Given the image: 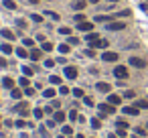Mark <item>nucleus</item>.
Wrapping results in <instances>:
<instances>
[{
	"label": "nucleus",
	"instance_id": "33",
	"mask_svg": "<svg viewBox=\"0 0 148 138\" xmlns=\"http://www.w3.org/2000/svg\"><path fill=\"white\" fill-rule=\"evenodd\" d=\"M51 49H53V45H51V43H45V41H43V51H51Z\"/></svg>",
	"mask_w": 148,
	"mask_h": 138
},
{
	"label": "nucleus",
	"instance_id": "16",
	"mask_svg": "<svg viewBox=\"0 0 148 138\" xmlns=\"http://www.w3.org/2000/svg\"><path fill=\"white\" fill-rule=\"evenodd\" d=\"M31 59H33V61H39V59H41V51H39V49H33V51H31Z\"/></svg>",
	"mask_w": 148,
	"mask_h": 138
},
{
	"label": "nucleus",
	"instance_id": "9",
	"mask_svg": "<svg viewBox=\"0 0 148 138\" xmlns=\"http://www.w3.org/2000/svg\"><path fill=\"white\" fill-rule=\"evenodd\" d=\"M122 112L128 114V116H138V108H136V106H126Z\"/></svg>",
	"mask_w": 148,
	"mask_h": 138
},
{
	"label": "nucleus",
	"instance_id": "19",
	"mask_svg": "<svg viewBox=\"0 0 148 138\" xmlns=\"http://www.w3.org/2000/svg\"><path fill=\"white\" fill-rule=\"evenodd\" d=\"M97 39H99V37H97L95 33H87V43H95Z\"/></svg>",
	"mask_w": 148,
	"mask_h": 138
},
{
	"label": "nucleus",
	"instance_id": "5",
	"mask_svg": "<svg viewBox=\"0 0 148 138\" xmlns=\"http://www.w3.org/2000/svg\"><path fill=\"white\" fill-rule=\"evenodd\" d=\"M77 29H79V31H83V33H91L93 25H91V23H85V21H83V23H77Z\"/></svg>",
	"mask_w": 148,
	"mask_h": 138
},
{
	"label": "nucleus",
	"instance_id": "51",
	"mask_svg": "<svg viewBox=\"0 0 148 138\" xmlns=\"http://www.w3.org/2000/svg\"><path fill=\"white\" fill-rule=\"evenodd\" d=\"M49 16H51V19H55V21L59 19V16H57V12H53V10H49Z\"/></svg>",
	"mask_w": 148,
	"mask_h": 138
},
{
	"label": "nucleus",
	"instance_id": "15",
	"mask_svg": "<svg viewBox=\"0 0 148 138\" xmlns=\"http://www.w3.org/2000/svg\"><path fill=\"white\" fill-rule=\"evenodd\" d=\"M16 55H18L21 59H25V57H29V53H27V49H25V47H18V49H16Z\"/></svg>",
	"mask_w": 148,
	"mask_h": 138
},
{
	"label": "nucleus",
	"instance_id": "20",
	"mask_svg": "<svg viewBox=\"0 0 148 138\" xmlns=\"http://www.w3.org/2000/svg\"><path fill=\"white\" fill-rule=\"evenodd\" d=\"M2 85H4V87H12V85H14V81H12L10 77H4V79H2Z\"/></svg>",
	"mask_w": 148,
	"mask_h": 138
},
{
	"label": "nucleus",
	"instance_id": "54",
	"mask_svg": "<svg viewBox=\"0 0 148 138\" xmlns=\"http://www.w3.org/2000/svg\"><path fill=\"white\" fill-rule=\"evenodd\" d=\"M89 2H91V4H97V2H99V0H89Z\"/></svg>",
	"mask_w": 148,
	"mask_h": 138
},
{
	"label": "nucleus",
	"instance_id": "23",
	"mask_svg": "<svg viewBox=\"0 0 148 138\" xmlns=\"http://www.w3.org/2000/svg\"><path fill=\"white\" fill-rule=\"evenodd\" d=\"M59 53L61 55H67L69 53V45H59Z\"/></svg>",
	"mask_w": 148,
	"mask_h": 138
},
{
	"label": "nucleus",
	"instance_id": "53",
	"mask_svg": "<svg viewBox=\"0 0 148 138\" xmlns=\"http://www.w3.org/2000/svg\"><path fill=\"white\" fill-rule=\"evenodd\" d=\"M29 2H31V4H37V2H39V0H29Z\"/></svg>",
	"mask_w": 148,
	"mask_h": 138
},
{
	"label": "nucleus",
	"instance_id": "4",
	"mask_svg": "<svg viewBox=\"0 0 148 138\" xmlns=\"http://www.w3.org/2000/svg\"><path fill=\"white\" fill-rule=\"evenodd\" d=\"M65 77H67V79H75V77H77V67L67 65V67H65Z\"/></svg>",
	"mask_w": 148,
	"mask_h": 138
},
{
	"label": "nucleus",
	"instance_id": "7",
	"mask_svg": "<svg viewBox=\"0 0 148 138\" xmlns=\"http://www.w3.org/2000/svg\"><path fill=\"white\" fill-rule=\"evenodd\" d=\"M101 59H103V61H110V63H112V61H118V53H112V51H106Z\"/></svg>",
	"mask_w": 148,
	"mask_h": 138
},
{
	"label": "nucleus",
	"instance_id": "52",
	"mask_svg": "<svg viewBox=\"0 0 148 138\" xmlns=\"http://www.w3.org/2000/svg\"><path fill=\"white\" fill-rule=\"evenodd\" d=\"M0 67H6V59L4 57H0Z\"/></svg>",
	"mask_w": 148,
	"mask_h": 138
},
{
	"label": "nucleus",
	"instance_id": "32",
	"mask_svg": "<svg viewBox=\"0 0 148 138\" xmlns=\"http://www.w3.org/2000/svg\"><path fill=\"white\" fill-rule=\"evenodd\" d=\"M59 33H61V35H69V33H71V29H67V27H61V29H59Z\"/></svg>",
	"mask_w": 148,
	"mask_h": 138
},
{
	"label": "nucleus",
	"instance_id": "49",
	"mask_svg": "<svg viewBox=\"0 0 148 138\" xmlns=\"http://www.w3.org/2000/svg\"><path fill=\"white\" fill-rule=\"evenodd\" d=\"M63 134H71V126H63Z\"/></svg>",
	"mask_w": 148,
	"mask_h": 138
},
{
	"label": "nucleus",
	"instance_id": "42",
	"mask_svg": "<svg viewBox=\"0 0 148 138\" xmlns=\"http://www.w3.org/2000/svg\"><path fill=\"white\" fill-rule=\"evenodd\" d=\"M75 21H77V23H83L85 16H83V14H75Z\"/></svg>",
	"mask_w": 148,
	"mask_h": 138
},
{
	"label": "nucleus",
	"instance_id": "2",
	"mask_svg": "<svg viewBox=\"0 0 148 138\" xmlns=\"http://www.w3.org/2000/svg\"><path fill=\"white\" fill-rule=\"evenodd\" d=\"M97 108H99V116L114 114V106H112V104H101V106H97Z\"/></svg>",
	"mask_w": 148,
	"mask_h": 138
},
{
	"label": "nucleus",
	"instance_id": "29",
	"mask_svg": "<svg viewBox=\"0 0 148 138\" xmlns=\"http://www.w3.org/2000/svg\"><path fill=\"white\" fill-rule=\"evenodd\" d=\"M27 126H31V124H27L25 120H18V122H16V128H27Z\"/></svg>",
	"mask_w": 148,
	"mask_h": 138
},
{
	"label": "nucleus",
	"instance_id": "14",
	"mask_svg": "<svg viewBox=\"0 0 148 138\" xmlns=\"http://www.w3.org/2000/svg\"><path fill=\"white\" fill-rule=\"evenodd\" d=\"M10 97H12V100H21V97H23V91L12 87V91H10Z\"/></svg>",
	"mask_w": 148,
	"mask_h": 138
},
{
	"label": "nucleus",
	"instance_id": "17",
	"mask_svg": "<svg viewBox=\"0 0 148 138\" xmlns=\"http://www.w3.org/2000/svg\"><path fill=\"white\" fill-rule=\"evenodd\" d=\"M73 8H75V10H81V8H85V0H77V2H73Z\"/></svg>",
	"mask_w": 148,
	"mask_h": 138
},
{
	"label": "nucleus",
	"instance_id": "44",
	"mask_svg": "<svg viewBox=\"0 0 148 138\" xmlns=\"http://www.w3.org/2000/svg\"><path fill=\"white\" fill-rule=\"evenodd\" d=\"M16 25H18V27H21V29H25V27H27V23H25V21H23V19H18V21H16Z\"/></svg>",
	"mask_w": 148,
	"mask_h": 138
},
{
	"label": "nucleus",
	"instance_id": "27",
	"mask_svg": "<svg viewBox=\"0 0 148 138\" xmlns=\"http://www.w3.org/2000/svg\"><path fill=\"white\" fill-rule=\"evenodd\" d=\"M43 95H45V97H53V95H55V89H51V87H49V89H45V93H43Z\"/></svg>",
	"mask_w": 148,
	"mask_h": 138
},
{
	"label": "nucleus",
	"instance_id": "43",
	"mask_svg": "<svg viewBox=\"0 0 148 138\" xmlns=\"http://www.w3.org/2000/svg\"><path fill=\"white\" fill-rule=\"evenodd\" d=\"M95 21H97V23H106V21H110V16H97Z\"/></svg>",
	"mask_w": 148,
	"mask_h": 138
},
{
	"label": "nucleus",
	"instance_id": "38",
	"mask_svg": "<svg viewBox=\"0 0 148 138\" xmlns=\"http://www.w3.org/2000/svg\"><path fill=\"white\" fill-rule=\"evenodd\" d=\"M23 45H27V47H33L35 43H33V39H25V41H23Z\"/></svg>",
	"mask_w": 148,
	"mask_h": 138
},
{
	"label": "nucleus",
	"instance_id": "13",
	"mask_svg": "<svg viewBox=\"0 0 148 138\" xmlns=\"http://www.w3.org/2000/svg\"><path fill=\"white\" fill-rule=\"evenodd\" d=\"M16 112H18L21 116H27V114H29V110H27V104H18V106H16Z\"/></svg>",
	"mask_w": 148,
	"mask_h": 138
},
{
	"label": "nucleus",
	"instance_id": "41",
	"mask_svg": "<svg viewBox=\"0 0 148 138\" xmlns=\"http://www.w3.org/2000/svg\"><path fill=\"white\" fill-rule=\"evenodd\" d=\"M31 19H33V21H35V23H41V21H43V16H39V14H33V16H31Z\"/></svg>",
	"mask_w": 148,
	"mask_h": 138
},
{
	"label": "nucleus",
	"instance_id": "18",
	"mask_svg": "<svg viewBox=\"0 0 148 138\" xmlns=\"http://www.w3.org/2000/svg\"><path fill=\"white\" fill-rule=\"evenodd\" d=\"M4 6H6L8 10H14V8H16V4H14V0H4Z\"/></svg>",
	"mask_w": 148,
	"mask_h": 138
},
{
	"label": "nucleus",
	"instance_id": "3",
	"mask_svg": "<svg viewBox=\"0 0 148 138\" xmlns=\"http://www.w3.org/2000/svg\"><path fill=\"white\" fill-rule=\"evenodd\" d=\"M130 65H132V67L142 69V67H146V61H144V59H140V57H130Z\"/></svg>",
	"mask_w": 148,
	"mask_h": 138
},
{
	"label": "nucleus",
	"instance_id": "39",
	"mask_svg": "<svg viewBox=\"0 0 148 138\" xmlns=\"http://www.w3.org/2000/svg\"><path fill=\"white\" fill-rule=\"evenodd\" d=\"M21 85H23V87H29V77H23V79H21Z\"/></svg>",
	"mask_w": 148,
	"mask_h": 138
},
{
	"label": "nucleus",
	"instance_id": "26",
	"mask_svg": "<svg viewBox=\"0 0 148 138\" xmlns=\"http://www.w3.org/2000/svg\"><path fill=\"white\" fill-rule=\"evenodd\" d=\"M73 95H75V97H85V95H83V89H79V87L73 89Z\"/></svg>",
	"mask_w": 148,
	"mask_h": 138
},
{
	"label": "nucleus",
	"instance_id": "11",
	"mask_svg": "<svg viewBox=\"0 0 148 138\" xmlns=\"http://www.w3.org/2000/svg\"><path fill=\"white\" fill-rule=\"evenodd\" d=\"M97 91H103V93H110V83H103V81H99L97 85Z\"/></svg>",
	"mask_w": 148,
	"mask_h": 138
},
{
	"label": "nucleus",
	"instance_id": "10",
	"mask_svg": "<svg viewBox=\"0 0 148 138\" xmlns=\"http://www.w3.org/2000/svg\"><path fill=\"white\" fill-rule=\"evenodd\" d=\"M120 95H116V93H112V95H108V104H112V106H120Z\"/></svg>",
	"mask_w": 148,
	"mask_h": 138
},
{
	"label": "nucleus",
	"instance_id": "48",
	"mask_svg": "<svg viewBox=\"0 0 148 138\" xmlns=\"http://www.w3.org/2000/svg\"><path fill=\"white\" fill-rule=\"evenodd\" d=\"M124 95H126V97H134V95H136V93H134V91H132V89H128V91H126V93H124Z\"/></svg>",
	"mask_w": 148,
	"mask_h": 138
},
{
	"label": "nucleus",
	"instance_id": "37",
	"mask_svg": "<svg viewBox=\"0 0 148 138\" xmlns=\"http://www.w3.org/2000/svg\"><path fill=\"white\" fill-rule=\"evenodd\" d=\"M69 45H79V39H75V37H69Z\"/></svg>",
	"mask_w": 148,
	"mask_h": 138
},
{
	"label": "nucleus",
	"instance_id": "50",
	"mask_svg": "<svg viewBox=\"0 0 148 138\" xmlns=\"http://www.w3.org/2000/svg\"><path fill=\"white\" fill-rule=\"evenodd\" d=\"M118 136H126V128H118Z\"/></svg>",
	"mask_w": 148,
	"mask_h": 138
},
{
	"label": "nucleus",
	"instance_id": "28",
	"mask_svg": "<svg viewBox=\"0 0 148 138\" xmlns=\"http://www.w3.org/2000/svg\"><path fill=\"white\" fill-rule=\"evenodd\" d=\"M136 108H144V110H146V108H148V102H146V100H140V102L136 104Z\"/></svg>",
	"mask_w": 148,
	"mask_h": 138
},
{
	"label": "nucleus",
	"instance_id": "55",
	"mask_svg": "<svg viewBox=\"0 0 148 138\" xmlns=\"http://www.w3.org/2000/svg\"><path fill=\"white\" fill-rule=\"evenodd\" d=\"M108 138H116V134H110V136H108Z\"/></svg>",
	"mask_w": 148,
	"mask_h": 138
},
{
	"label": "nucleus",
	"instance_id": "40",
	"mask_svg": "<svg viewBox=\"0 0 148 138\" xmlns=\"http://www.w3.org/2000/svg\"><path fill=\"white\" fill-rule=\"evenodd\" d=\"M116 124H118V128H128V124H126V122H124V120H118V122H116Z\"/></svg>",
	"mask_w": 148,
	"mask_h": 138
},
{
	"label": "nucleus",
	"instance_id": "46",
	"mask_svg": "<svg viewBox=\"0 0 148 138\" xmlns=\"http://www.w3.org/2000/svg\"><path fill=\"white\" fill-rule=\"evenodd\" d=\"M83 102H85V106H93V100L91 97H83Z\"/></svg>",
	"mask_w": 148,
	"mask_h": 138
},
{
	"label": "nucleus",
	"instance_id": "1",
	"mask_svg": "<svg viewBox=\"0 0 148 138\" xmlns=\"http://www.w3.org/2000/svg\"><path fill=\"white\" fill-rule=\"evenodd\" d=\"M114 75H116L118 79H124V77H128V69H126L124 65H118V67L114 69Z\"/></svg>",
	"mask_w": 148,
	"mask_h": 138
},
{
	"label": "nucleus",
	"instance_id": "24",
	"mask_svg": "<svg viewBox=\"0 0 148 138\" xmlns=\"http://www.w3.org/2000/svg\"><path fill=\"white\" fill-rule=\"evenodd\" d=\"M49 79H51V83H53V85H59V83H61V77H59V75H51Z\"/></svg>",
	"mask_w": 148,
	"mask_h": 138
},
{
	"label": "nucleus",
	"instance_id": "22",
	"mask_svg": "<svg viewBox=\"0 0 148 138\" xmlns=\"http://www.w3.org/2000/svg\"><path fill=\"white\" fill-rule=\"evenodd\" d=\"M2 53L10 55V53H12V45H8V43H6V45H2Z\"/></svg>",
	"mask_w": 148,
	"mask_h": 138
},
{
	"label": "nucleus",
	"instance_id": "45",
	"mask_svg": "<svg viewBox=\"0 0 148 138\" xmlns=\"http://www.w3.org/2000/svg\"><path fill=\"white\" fill-rule=\"evenodd\" d=\"M53 65H55L53 59H47V61H45V67H53Z\"/></svg>",
	"mask_w": 148,
	"mask_h": 138
},
{
	"label": "nucleus",
	"instance_id": "31",
	"mask_svg": "<svg viewBox=\"0 0 148 138\" xmlns=\"http://www.w3.org/2000/svg\"><path fill=\"white\" fill-rule=\"evenodd\" d=\"M116 16H130V10L126 8V10H122V12H116Z\"/></svg>",
	"mask_w": 148,
	"mask_h": 138
},
{
	"label": "nucleus",
	"instance_id": "6",
	"mask_svg": "<svg viewBox=\"0 0 148 138\" xmlns=\"http://www.w3.org/2000/svg\"><path fill=\"white\" fill-rule=\"evenodd\" d=\"M108 29H110V31H122V29H126V25L120 23V21H114V23L108 25Z\"/></svg>",
	"mask_w": 148,
	"mask_h": 138
},
{
	"label": "nucleus",
	"instance_id": "12",
	"mask_svg": "<svg viewBox=\"0 0 148 138\" xmlns=\"http://www.w3.org/2000/svg\"><path fill=\"white\" fill-rule=\"evenodd\" d=\"M2 37H4V39H8V41H14V33H12V31H8V29H2Z\"/></svg>",
	"mask_w": 148,
	"mask_h": 138
},
{
	"label": "nucleus",
	"instance_id": "8",
	"mask_svg": "<svg viewBox=\"0 0 148 138\" xmlns=\"http://www.w3.org/2000/svg\"><path fill=\"white\" fill-rule=\"evenodd\" d=\"M108 45H110V43H108L106 39H97L95 43H91V47H95V49H106Z\"/></svg>",
	"mask_w": 148,
	"mask_h": 138
},
{
	"label": "nucleus",
	"instance_id": "47",
	"mask_svg": "<svg viewBox=\"0 0 148 138\" xmlns=\"http://www.w3.org/2000/svg\"><path fill=\"white\" fill-rule=\"evenodd\" d=\"M25 93H27V95H33V93H35V89H33V87H27V89H25Z\"/></svg>",
	"mask_w": 148,
	"mask_h": 138
},
{
	"label": "nucleus",
	"instance_id": "25",
	"mask_svg": "<svg viewBox=\"0 0 148 138\" xmlns=\"http://www.w3.org/2000/svg\"><path fill=\"white\" fill-rule=\"evenodd\" d=\"M65 120V114L63 112H55V122H63Z\"/></svg>",
	"mask_w": 148,
	"mask_h": 138
},
{
	"label": "nucleus",
	"instance_id": "21",
	"mask_svg": "<svg viewBox=\"0 0 148 138\" xmlns=\"http://www.w3.org/2000/svg\"><path fill=\"white\" fill-rule=\"evenodd\" d=\"M33 116H35L37 120H41V118H43V108H35V112H33Z\"/></svg>",
	"mask_w": 148,
	"mask_h": 138
},
{
	"label": "nucleus",
	"instance_id": "36",
	"mask_svg": "<svg viewBox=\"0 0 148 138\" xmlns=\"http://www.w3.org/2000/svg\"><path fill=\"white\" fill-rule=\"evenodd\" d=\"M69 118H71V120H77V118H79V116H77V110H71V112H69Z\"/></svg>",
	"mask_w": 148,
	"mask_h": 138
},
{
	"label": "nucleus",
	"instance_id": "35",
	"mask_svg": "<svg viewBox=\"0 0 148 138\" xmlns=\"http://www.w3.org/2000/svg\"><path fill=\"white\" fill-rule=\"evenodd\" d=\"M59 93H61V95H65V93H69V87H67V85H61V89H59Z\"/></svg>",
	"mask_w": 148,
	"mask_h": 138
},
{
	"label": "nucleus",
	"instance_id": "30",
	"mask_svg": "<svg viewBox=\"0 0 148 138\" xmlns=\"http://www.w3.org/2000/svg\"><path fill=\"white\" fill-rule=\"evenodd\" d=\"M91 128H101V124H99V120H97V118H93V120H91Z\"/></svg>",
	"mask_w": 148,
	"mask_h": 138
},
{
	"label": "nucleus",
	"instance_id": "34",
	"mask_svg": "<svg viewBox=\"0 0 148 138\" xmlns=\"http://www.w3.org/2000/svg\"><path fill=\"white\" fill-rule=\"evenodd\" d=\"M23 73H25V75H29V77H31V75H33V69H31V67H23Z\"/></svg>",
	"mask_w": 148,
	"mask_h": 138
}]
</instances>
